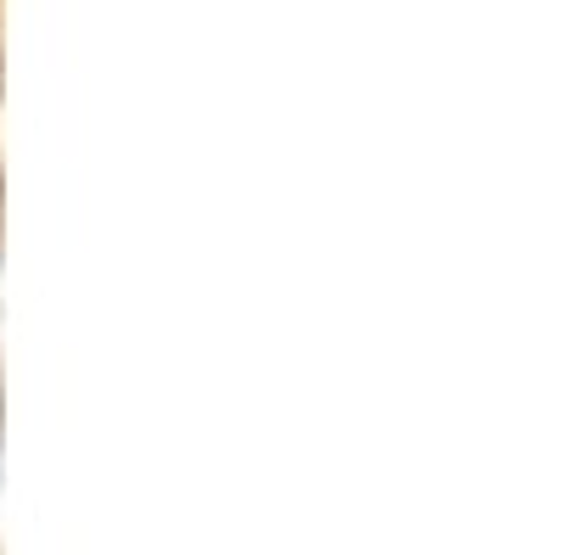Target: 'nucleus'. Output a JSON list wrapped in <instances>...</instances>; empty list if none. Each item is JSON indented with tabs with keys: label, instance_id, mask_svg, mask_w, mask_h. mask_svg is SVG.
Returning a JSON list of instances; mask_svg holds the SVG:
<instances>
[]
</instances>
